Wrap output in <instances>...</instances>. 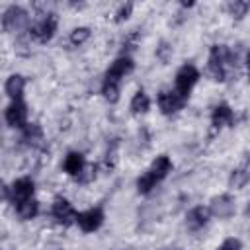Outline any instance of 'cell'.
<instances>
[{
    "mask_svg": "<svg viewBox=\"0 0 250 250\" xmlns=\"http://www.w3.org/2000/svg\"><path fill=\"white\" fill-rule=\"evenodd\" d=\"M16 211H18V217H20L21 221H29V219H33V217L39 213V203H37L35 199H27V201L20 203V205L16 207Z\"/></svg>",
    "mask_w": 250,
    "mask_h": 250,
    "instance_id": "obj_18",
    "label": "cell"
},
{
    "mask_svg": "<svg viewBox=\"0 0 250 250\" xmlns=\"http://www.w3.org/2000/svg\"><path fill=\"white\" fill-rule=\"evenodd\" d=\"M186 104V98H182L176 90L174 92H168V90H162L158 94V107L164 115H172L176 113L178 109H182Z\"/></svg>",
    "mask_w": 250,
    "mask_h": 250,
    "instance_id": "obj_8",
    "label": "cell"
},
{
    "mask_svg": "<svg viewBox=\"0 0 250 250\" xmlns=\"http://www.w3.org/2000/svg\"><path fill=\"white\" fill-rule=\"evenodd\" d=\"M27 20H29L27 18V12L21 6L12 4L2 14V29L8 31V33L10 31H20V29H23L27 25Z\"/></svg>",
    "mask_w": 250,
    "mask_h": 250,
    "instance_id": "obj_3",
    "label": "cell"
},
{
    "mask_svg": "<svg viewBox=\"0 0 250 250\" xmlns=\"http://www.w3.org/2000/svg\"><path fill=\"white\" fill-rule=\"evenodd\" d=\"M23 88H25V78H23L21 74H12V76H8V80H6V84H4V92L8 94V98H12V102L21 100Z\"/></svg>",
    "mask_w": 250,
    "mask_h": 250,
    "instance_id": "obj_15",
    "label": "cell"
},
{
    "mask_svg": "<svg viewBox=\"0 0 250 250\" xmlns=\"http://www.w3.org/2000/svg\"><path fill=\"white\" fill-rule=\"evenodd\" d=\"M211 123H213V127H217V129H221V127H232V123H234V115H232V109L229 107V104H219V105H215V109H213V113H211Z\"/></svg>",
    "mask_w": 250,
    "mask_h": 250,
    "instance_id": "obj_13",
    "label": "cell"
},
{
    "mask_svg": "<svg viewBox=\"0 0 250 250\" xmlns=\"http://www.w3.org/2000/svg\"><path fill=\"white\" fill-rule=\"evenodd\" d=\"M33 189H35V184H33V180H31V178H27V176L18 178V180L12 184V188H10V201L18 207L20 203H23V201L31 199Z\"/></svg>",
    "mask_w": 250,
    "mask_h": 250,
    "instance_id": "obj_5",
    "label": "cell"
},
{
    "mask_svg": "<svg viewBox=\"0 0 250 250\" xmlns=\"http://www.w3.org/2000/svg\"><path fill=\"white\" fill-rule=\"evenodd\" d=\"M199 80V70L193 64H184L180 66V70L176 72V92L188 100L191 88L195 86V82Z\"/></svg>",
    "mask_w": 250,
    "mask_h": 250,
    "instance_id": "obj_4",
    "label": "cell"
},
{
    "mask_svg": "<svg viewBox=\"0 0 250 250\" xmlns=\"http://www.w3.org/2000/svg\"><path fill=\"white\" fill-rule=\"evenodd\" d=\"M62 168H64V172H66L68 176L78 178V176L82 174V170L86 168L84 154H82V152H76V150L68 152V154H66V158H64V162H62Z\"/></svg>",
    "mask_w": 250,
    "mask_h": 250,
    "instance_id": "obj_14",
    "label": "cell"
},
{
    "mask_svg": "<svg viewBox=\"0 0 250 250\" xmlns=\"http://www.w3.org/2000/svg\"><path fill=\"white\" fill-rule=\"evenodd\" d=\"M170 57H172V47H170L166 41H160V45L156 47V59H158L162 64H166V62L170 61Z\"/></svg>",
    "mask_w": 250,
    "mask_h": 250,
    "instance_id": "obj_25",
    "label": "cell"
},
{
    "mask_svg": "<svg viewBox=\"0 0 250 250\" xmlns=\"http://www.w3.org/2000/svg\"><path fill=\"white\" fill-rule=\"evenodd\" d=\"M76 223L78 227L84 230V232H94L102 227L104 223V211L100 207H92V209H86L82 213H78L76 217Z\"/></svg>",
    "mask_w": 250,
    "mask_h": 250,
    "instance_id": "obj_7",
    "label": "cell"
},
{
    "mask_svg": "<svg viewBox=\"0 0 250 250\" xmlns=\"http://www.w3.org/2000/svg\"><path fill=\"white\" fill-rule=\"evenodd\" d=\"M96 170H98L96 164H86V168L82 170V174L76 180H80V182H92L96 178Z\"/></svg>",
    "mask_w": 250,
    "mask_h": 250,
    "instance_id": "obj_27",
    "label": "cell"
},
{
    "mask_svg": "<svg viewBox=\"0 0 250 250\" xmlns=\"http://www.w3.org/2000/svg\"><path fill=\"white\" fill-rule=\"evenodd\" d=\"M246 215H250V203H248V207H246Z\"/></svg>",
    "mask_w": 250,
    "mask_h": 250,
    "instance_id": "obj_30",
    "label": "cell"
},
{
    "mask_svg": "<svg viewBox=\"0 0 250 250\" xmlns=\"http://www.w3.org/2000/svg\"><path fill=\"white\" fill-rule=\"evenodd\" d=\"M156 184H158V180H156V178L146 170L143 176H139V178H137V191H139V193H150V191H152V188H154Z\"/></svg>",
    "mask_w": 250,
    "mask_h": 250,
    "instance_id": "obj_21",
    "label": "cell"
},
{
    "mask_svg": "<svg viewBox=\"0 0 250 250\" xmlns=\"http://www.w3.org/2000/svg\"><path fill=\"white\" fill-rule=\"evenodd\" d=\"M23 141H27L29 145H35L39 141H43V131L37 123H27L23 127Z\"/></svg>",
    "mask_w": 250,
    "mask_h": 250,
    "instance_id": "obj_22",
    "label": "cell"
},
{
    "mask_svg": "<svg viewBox=\"0 0 250 250\" xmlns=\"http://www.w3.org/2000/svg\"><path fill=\"white\" fill-rule=\"evenodd\" d=\"M248 182H250V176H248L242 168H234V170L230 172V176H229V186H230L232 189H240V188H244Z\"/></svg>",
    "mask_w": 250,
    "mask_h": 250,
    "instance_id": "obj_20",
    "label": "cell"
},
{
    "mask_svg": "<svg viewBox=\"0 0 250 250\" xmlns=\"http://www.w3.org/2000/svg\"><path fill=\"white\" fill-rule=\"evenodd\" d=\"M240 168H242V170H244V172L250 176V152L246 154V158H244V162H242V166H240Z\"/></svg>",
    "mask_w": 250,
    "mask_h": 250,
    "instance_id": "obj_29",
    "label": "cell"
},
{
    "mask_svg": "<svg viewBox=\"0 0 250 250\" xmlns=\"http://www.w3.org/2000/svg\"><path fill=\"white\" fill-rule=\"evenodd\" d=\"M43 18L37 20L31 27H29V35L31 39L39 41V43H47L53 39L55 31H57V23H59V18L55 12H49V14H41Z\"/></svg>",
    "mask_w": 250,
    "mask_h": 250,
    "instance_id": "obj_2",
    "label": "cell"
},
{
    "mask_svg": "<svg viewBox=\"0 0 250 250\" xmlns=\"http://www.w3.org/2000/svg\"><path fill=\"white\" fill-rule=\"evenodd\" d=\"M133 68H135V62H133L131 57H117V59L111 62V66L107 68L105 78H113V80H119V82H121V78H123L125 74H129Z\"/></svg>",
    "mask_w": 250,
    "mask_h": 250,
    "instance_id": "obj_12",
    "label": "cell"
},
{
    "mask_svg": "<svg viewBox=\"0 0 250 250\" xmlns=\"http://www.w3.org/2000/svg\"><path fill=\"white\" fill-rule=\"evenodd\" d=\"M232 62V53L227 45H213L209 51V62H207V74L215 82H223L227 78V68Z\"/></svg>",
    "mask_w": 250,
    "mask_h": 250,
    "instance_id": "obj_1",
    "label": "cell"
},
{
    "mask_svg": "<svg viewBox=\"0 0 250 250\" xmlns=\"http://www.w3.org/2000/svg\"><path fill=\"white\" fill-rule=\"evenodd\" d=\"M172 250H180V248H172Z\"/></svg>",
    "mask_w": 250,
    "mask_h": 250,
    "instance_id": "obj_31",
    "label": "cell"
},
{
    "mask_svg": "<svg viewBox=\"0 0 250 250\" xmlns=\"http://www.w3.org/2000/svg\"><path fill=\"white\" fill-rule=\"evenodd\" d=\"M242 248V242L238 238H227L217 250H240Z\"/></svg>",
    "mask_w": 250,
    "mask_h": 250,
    "instance_id": "obj_28",
    "label": "cell"
},
{
    "mask_svg": "<svg viewBox=\"0 0 250 250\" xmlns=\"http://www.w3.org/2000/svg\"><path fill=\"white\" fill-rule=\"evenodd\" d=\"M51 213H53V217H55L59 223H62V225H70V223H74L76 217H78V213L74 211V207L70 205V201L64 199V197H57V199L53 201Z\"/></svg>",
    "mask_w": 250,
    "mask_h": 250,
    "instance_id": "obj_9",
    "label": "cell"
},
{
    "mask_svg": "<svg viewBox=\"0 0 250 250\" xmlns=\"http://www.w3.org/2000/svg\"><path fill=\"white\" fill-rule=\"evenodd\" d=\"M4 119H6L8 127H20V129H23L27 125V105L21 100L12 102L6 107V111H4Z\"/></svg>",
    "mask_w": 250,
    "mask_h": 250,
    "instance_id": "obj_6",
    "label": "cell"
},
{
    "mask_svg": "<svg viewBox=\"0 0 250 250\" xmlns=\"http://www.w3.org/2000/svg\"><path fill=\"white\" fill-rule=\"evenodd\" d=\"M148 109H150V100L143 90H139L131 100V111L135 115H139V113H146Z\"/></svg>",
    "mask_w": 250,
    "mask_h": 250,
    "instance_id": "obj_19",
    "label": "cell"
},
{
    "mask_svg": "<svg viewBox=\"0 0 250 250\" xmlns=\"http://www.w3.org/2000/svg\"><path fill=\"white\" fill-rule=\"evenodd\" d=\"M209 219H211L209 207L197 205V207H193V209L188 211V215H186V227L189 230H199V229H203L209 223Z\"/></svg>",
    "mask_w": 250,
    "mask_h": 250,
    "instance_id": "obj_11",
    "label": "cell"
},
{
    "mask_svg": "<svg viewBox=\"0 0 250 250\" xmlns=\"http://www.w3.org/2000/svg\"><path fill=\"white\" fill-rule=\"evenodd\" d=\"M119 80H113V78H104V84H102V94L104 98L109 102V104H115L119 100Z\"/></svg>",
    "mask_w": 250,
    "mask_h": 250,
    "instance_id": "obj_17",
    "label": "cell"
},
{
    "mask_svg": "<svg viewBox=\"0 0 250 250\" xmlns=\"http://www.w3.org/2000/svg\"><path fill=\"white\" fill-rule=\"evenodd\" d=\"M172 170V160L166 156V154H160V156H156L154 160H152V164H150V168H148V172L160 182V180H164L166 176H168V172Z\"/></svg>",
    "mask_w": 250,
    "mask_h": 250,
    "instance_id": "obj_16",
    "label": "cell"
},
{
    "mask_svg": "<svg viewBox=\"0 0 250 250\" xmlns=\"http://www.w3.org/2000/svg\"><path fill=\"white\" fill-rule=\"evenodd\" d=\"M209 211H211V215H215L219 219H229L234 215V199L229 193H221L211 199Z\"/></svg>",
    "mask_w": 250,
    "mask_h": 250,
    "instance_id": "obj_10",
    "label": "cell"
},
{
    "mask_svg": "<svg viewBox=\"0 0 250 250\" xmlns=\"http://www.w3.org/2000/svg\"><path fill=\"white\" fill-rule=\"evenodd\" d=\"M131 12H133V4L131 2H127V4H121L119 8H117V12H115V23H123L129 16H131Z\"/></svg>",
    "mask_w": 250,
    "mask_h": 250,
    "instance_id": "obj_26",
    "label": "cell"
},
{
    "mask_svg": "<svg viewBox=\"0 0 250 250\" xmlns=\"http://www.w3.org/2000/svg\"><path fill=\"white\" fill-rule=\"evenodd\" d=\"M248 8H250V4H248V2H244V0H232V2H229V4H227L229 14H230L232 18H236V20L244 18V16H246V12H248Z\"/></svg>",
    "mask_w": 250,
    "mask_h": 250,
    "instance_id": "obj_23",
    "label": "cell"
},
{
    "mask_svg": "<svg viewBox=\"0 0 250 250\" xmlns=\"http://www.w3.org/2000/svg\"><path fill=\"white\" fill-rule=\"evenodd\" d=\"M88 37H90V27H86V25H80V27H74L72 31H70V43L72 45H82V43H86L88 41Z\"/></svg>",
    "mask_w": 250,
    "mask_h": 250,
    "instance_id": "obj_24",
    "label": "cell"
}]
</instances>
